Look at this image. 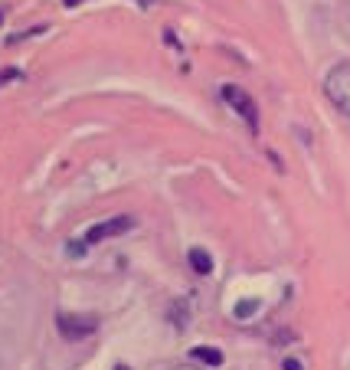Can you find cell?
I'll use <instances>...</instances> for the list:
<instances>
[{
    "mask_svg": "<svg viewBox=\"0 0 350 370\" xmlns=\"http://www.w3.org/2000/svg\"><path fill=\"white\" fill-rule=\"evenodd\" d=\"M56 328L66 341H82L89 334L98 331V318L95 314H76V312H59L56 314Z\"/></svg>",
    "mask_w": 350,
    "mask_h": 370,
    "instance_id": "cell-2",
    "label": "cell"
},
{
    "mask_svg": "<svg viewBox=\"0 0 350 370\" xmlns=\"http://www.w3.org/2000/svg\"><path fill=\"white\" fill-rule=\"evenodd\" d=\"M190 357L200 364H207V367H219V364H223V351H216V347H193Z\"/></svg>",
    "mask_w": 350,
    "mask_h": 370,
    "instance_id": "cell-6",
    "label": "cell"
},
{
    "mask_svg": "<svg viewBox=\"0 0 350 370\" xmlns=\"http://www.w3.org/2000/svg\"><path fill=\"white\" fill-rule=\"evenodd\" d=\"M223 98H226L229 108H233L239 118H246V125L252 128V134H256L259 132V108H256V102H252V95L239 86H223Z\"/></svg>",
    "mask_w": 350,
    "mask_h": 370,
    "instance_id": "cell-3",
    "label": "cell"
},
{
    "mask_svg": "<svg viewBox=\"0 0 350 370\" xmlns=\"http://www.w3.org/2000/svg\"><path fill=\"white\" fill-rule=\"evenodd\" d=\"M324 92L344 115H350V63H337L324 76Z\"/></svg>",
    "mask_w": 350,
    "mask_h": 370,
    "instance_id": "cell-1",
    "label": "cell"
},
{
    "mask_svg": "<svg viewBox=\"0 0 350 370\" xmlns=\"http://www.w3.org/2000/svg\"><path fill=\"white\" fill-rule=\"evenodd\" d=\"M63 4H66V7H76V4H82V0H63Z\"/></svg>",
    "mask_w": 350,
    "mask_h": 370,
    "instance_id": "cell-13",
    "label": "cell"
},
{
    "mask_svg": "<svg viewBox=\"0 0 350 370\" xmlns=\"http://www.w3.org/2000/svg\"><path fill=\"white\" fill-rule=\"evenodd\" d=\"M171 321L177 324L180 331L187 328V321H190V308H187V302H174V305H171Z\"/></svg>",
    "mask_w": 350,
    "mask_h": 370,
    "instance_id": "cell-7",
    "label": "cell"
},
{
    "mask_svg": "<svg viewBox=\"0 0 350 370\" xmlns=\"http://www.w3.org/2000/svg\"><path fill=\"white\" fill-rule=\"evenodd\" d=\"M256 312H259V302H256V298H242V302L236 305V312H233V314H236L239 321H246L249 314H256Z\"/></svg>",
    "mask_w": 350,
    "mask_h": 370,
    "instance_id": "cell-8",
    "label": "cell"
},
{
    "mask_svg": "<svg viewBox=\"0 0 350 370\" xmlns=\"http://www.w3.org/2000/svg\"><path fill=\"white\" fill-rule=\"evenodd\" d=\"M128 229H134V217H112V219H105V223H95V227H89L82 239L92 246V243H105V239L122 236V233H128Z\"/></svg>",
    "mask_w": 350,
    "mask_h": 370,
    "instance_id": "cell-4",
    "label": "cell"
},
{
    "mask_svg": "<svg viewBox=\"0 0 350 370\" xmlns=\"http://www.w3.org/2000/svg\"><path fill=\"white\" fill-rule=\"evenodd\" d=\"M20 79H23V72H20L17 66L0 69V86H10V82H20Z\"/></svg>",
    "mask_w": 350,
    "mask_h": 370,
    "instance_id": "cell-10",
    "label": "cell"
},
{
    "mask_svg": "<svg viewBox=\"0 0 350 370\" xmlns=\"http://www.w3.org/2000/svg\"><path fill=\"white\" fill-rule=\"evenodd\" d=\"M190 269L197 276H209L213 272V259H209L207 249H190Z\"/></svg>",
    "mask_w": 350,
    "mask_h": 370,
    "instance_id": "cell-5",
    "label": "cell"
},
{
    "mask_svg": "<svg viewBox=\"0 0 350 370\" xmlns=\"http://www.w3.org/2000/svg\"><path fill=\"white\" fill-rule=\"evenodd\" d=\"M115 370H128V367H115Z\"/></svg>",
    "mask_w": 350,
    "mask_h": 370,
    "instance_id": "cell-14",
    "label": "cell"
},
{
    "mask_svg": "<svg viewBox=\"0 0 350 370\" xmlns=\"http://www.w3.org/2000/svg\"><path fill=\"white\" fill-rule=\"evenodd\" d=\"M285 370H302V364H298V361H285Z\"/></svg>",
    "mask_w": 350,
    "mask_h": 370,
    "instance_id": "cell-11",
    "label": "cell"
},
{
    "mask_svg": "<svg viewBox=\"0 0 350 370\" xmlns=\"http://www.w3.org/2000/svg\"><path fill=\"white\" fill-rule=\"evenodd\" d=\"M49 27H30V30H23V33H17V37H7L4 43L7 46H17V43H23V39H30V37H39V33H46Z\"/></svg>",
    "mask_w": 350,
    "mask_h": 370,
    "instance_id": "cell-9",
    "label": "cell"
},
{
    "mask_svg": "<svg viewBox=\"0 0 350 370\" xmlns=\"http://www.w3.org/2000/svg\"><path fill=\"white\" fill-rule=\"evenodd\" d=\"M174 370H200V367H190V364H180V367H174Z\"/></svg>",
    "mask_w": 350,
    "mask_h": 370,
    "instance_id": "cell-12",
    "label": "cell"
}]
</instances>
